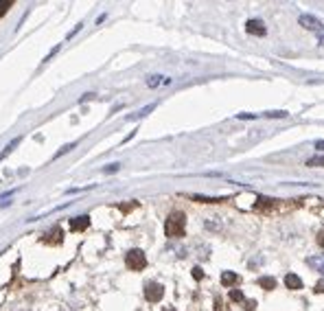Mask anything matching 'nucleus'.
Masks as SVG:
<instances>
[{"mask_svg":"<svg viewBox=\"0 0 324 311\" xmlns=\"http://www.w3.org/2000/svg\"><path fill=\"white\" fill-rule=\"evenodd\" d=\"M307 166H324V156H313L307 160Z\"/></svg>","mask_w":324,"mask_h":311,"instance_id":"nucleus-13","label":"nucleus"},{"mask_svg":"<svg viewBox=\"0 0 324 311\" xmlns=\"http://www.w3.org/2000/svg\"><path fill=\"white\" fill-rule=\"evenodd\" d=\"M265 116H269V119H287V112H283V110H274V112H267Z\"/></svg>","mask_w":324,"mask_h":311,"instance_id":"nucleus-14","label":"nucleus"},{"mask_svg":"<svg viewBox=\"0 0 324 311\" xmlns=\"http://www.w3.org/2000/svg\"><path fill=\"white\" fill-rule=\"evenodd\" d=\"M318 243H320V248H324V228L318 232Z\"/></svg>","mask_w":324,"mask_h":311,"instance_id":"nucleus-21","label":"nucleus"},{"mask_svg":"<svg viewBox=\"0 0 324 311\" xmlns=\"http://www.w3.org/2000/svg\"><path fill=\"white\" fill-rule=\"evenodd\" d=\"M125 265H127L129 270H134V272H141V270H145L147 265V256L142 250H129L127 256H125Z\"/></svg>","mask_w":324,"mask_h":311,"instance_id":"nucleus-2","label":"nucleus"},{"mask_svg":"<svg viewBox=\"0 0 324 311\" xmlns=\"http://www.w3.org/2000/svg\"><path fill=\"white\" fill-rule=\"evenodd\" d=\"M237 119H241V121H252V119H256V114H237Z\"/></svg>","mask_w":324,"mask_h":311,"instance_id":"nucleus-19","label":"nucleus"},{"mask_svg":"<svg viewBox=\"0 0 324 311\" xmlns=\"http://www.w3.org/2000/svg\"><path fill=\"white\" fill-rule=\"evenodd\" d=\"M316 149L320 151V154H324V141H316Z\"/></svg>","mask_w":324,"mask_h":311,"instance_id":"nucleus-23","label":"nucleus"},{"mask_svg":"<svg viewBox=\"0 0 324 311\" xmlns=\"http://www.w3.org/2000/svg\"><path fill=\"white\" fill-rule=\"evenodd\" d=\"M9 7H11V2H0V16H2V13H7Z\"/></svg>","mask_w":324,"mask_h":311,"instance_id":"nucleus-20","label":"nucleus"},{"mask_svg":"<svg viewBox=\"0 0 324 311\" xmlns=\"http://www.w3.org/2000/svg\"><path fill=\"white\" fill-rule=\"evenodd\" d=\"M193 276H195L197 281H200V278L204 276V274H202V270H200V268H195V270H193Z\"/></svg>","mask_w":324,"mask_h":311,"instance_id":"nucleus-24","label":"nucleus"},{"mask_svg":"<svg viewBox=\"0 0 324 311\" xmlns=\"http://www.w3.org/2000/svg\"><path fill=\"white\" fill-rule=\"evenodd\" d=\"M256 283H259V287H263V290H274V287H276V281H274L272 276H261Z\"/></svg>","mask_w":324,"mask_h":311,"instance_id":"nucleus-10","label":"nucleus"},{"mask_svg":"<svg viewBox=\"0 0 324 311\" xmlns=\"http://www.w3.org/2000/svg\"><path fill=\"white\" fill-rule=\"evenodd\" d=\"M90 226V217L88 215H79V217L70 219V230H85Z\"/></svg>","mask_w":324,"mask_h":311,"instance_id":"nucleus-6","label":"nucleus"},{"mask_svg":"<svg viewBox=\"0 0 324 311\" xmlns=\"http://www.w3.org/2000/svg\"><path fill=\"white\" fill-rule=\"evenodd\" d=\"M245 31H247V33H252V35H259V38H263V35L267 33V29H265V24L261 20H247Z\"/></svg>","mask_w":324,"mask_h":311,"instance_id":"nucleus-5","label":"nucleus"},{"mask_svg":"<svg viewBox=\"0 0 324 311\" xmlns=\"http://www.w3.org/2000/svg\"><path fill=\"white\" fill-rule=\"evenodd\" d=\"M239 283V274H235V272H223L222 274V285L223 287H232V285H237Z\"/></svg>","mask_w":324,"mask_h":311,"instance_id":"nucleus-8","label":"nucleus"},{"mask_svg":"<svg viewBox=\"0 0 324 311\" xmlns=\"http://www.w3.org/2000/svg\"><path fill=\"white\" fill-rule=\"evenodd\" d=\"M285 285L289 287V290H303V278H300L298 274H287Z\"/></svg>","mask_w":324,"mask_h":311,"instance_id":"nucleus-7","label":"nucleus"},{"mask_svg":"<svg viewBox=\"0 0 324 311\" xmlns=\"http://www.w3.org/2000/svg\"><path fill=\"white\" fill-rule=\"evenodd\" d=\"M307 263L311 265L313 270H318L320 274H324V252L320 256H311V259H307Z\"/></svg>","mask_w":324,"mask_h":311,"instance_id":"nucleus-9","label":"nucleus"},{"mask_svg":"<svg viewBox=\"0 0 324 311\" xmlns=\"http://www.w3.org/2000/svg\"><path fill=\"white\" fill-rule=\"evenodd\" d=\"M119 169H121V165H119V162H114V165L105 166V169H103V173H116Z\"/></svg>","mask_w":324,"mask_h":311,"instance_id":"nucleus-18","label":"nucleus"},{"mask_svg":"<svg viewBox=\"0 0 324 311\" xmlns=\"http://www.w3.org/2000/svg\"><path fill=\"white\" fill-rule=\"evenodd\" d=\"M162 296H164V287L160 283H147L145 285V298L149 303H158Z\"/></svg>","mask_w":324,"mask_h":311,"instance_id":"nucleus-3","label":"nucleus"},{"mask_svg":"<svg viewBox=\"0 0 324 311\" xmlns=\"http://www.w3.org/2000/svg\"><path fill=\"white\" fill-rule=\"evenodd\" d=\"M230 300H232V303H241V300H243V291L241 290H232L230 291Z\"/></svg>","mask_w":324,"mask_h":311,"instance_id":"nucleus-16","label":"nucleus"},{"mask_svg":"<svg viewBox=\"0 0 324 311\" xmlns=\"http://www.w3.org/2000/svg\"><path fill=\"white\" fill-rule=\"evenodd\" d=\"M18 145H20V138H13V141L9 143L7 147H4V151H2V154H0V160H2V158H7V156H9V154H11V151H13V149H16Z\"/></svg>","mask_w":324,"mask_h":311,"instance_id":"nucleus-12","label":"nucleus"},{"mask_svg":"<svg viewBox=\"0 0 324 311\" xmlns=\"http://www.w3.org/2000/svg\"><path fill=\"white\" fill-rule=\"evenodd\" d=\"M193 200H197V202H222V197H204V195H193Z\"/></svg>","mask_w":324,"mask_h":311,"instance_id":"nucleus-17","label":"nucleus"},{"mask_svg":"<svg viewBox=\"0 0 324 311\" xmlns=\"http://www.w3.org/2000/svg\"><path fill=\"white\" fill-rule=\"evenodd\" d=\"M184 228H186V215L175 210L166 217V224H164V232L166 237L175 239V237H184Z\"/></svg>","mask_w":324,"mask_h":311,"instance_id":"nucleus-1","label":"nucleus"},{"mask_svg":"<svg viewBox=\"0 0 324 311\" xmlns=\"http://www.w3.org/2000/svg\"><path fill=\"white\" fill-rule=\"evenodd\" d=\"M147 83H149V88H156V85H160V83H171V79L162 77V75H154L151 79H147Z\"/></svg>","mask_w":324,"mask_h":311,"instance_id":"nucleus-11","label":"nucleus"},{"mask_svg":"<svg viewBox=\"0 0 324 311\" xmlns=\"http://www.w3.org/2000/svg\"><path fill=\"white\" fill-rule=\"evenodd\" d=\"M298 22H300V24H303L307 31H313V33H322V31H324V24H322L320 20H318L316 16H307V13H303Z\"/></svg>","mask_w":324,"mask_h":311,"instance_id":"nucleus-4","label":"nucleus"},{"mask_svg":"<svg viewBox=\"0 0 324 311\" xmlns=\"http://www.w3.org/2000/svg\"><path fill=\"white\" fill-rule=\"evenodd\" d=\"M324 291V281H318V285H316V294H322Z\"/></svg>","mask_w":324,"mask_h":311,"instance_id":"nucleus-22","label":"nucleus"},{"mask_svg":"<svg viewBox=\"0 0 324 311\" xmlns=\"http://www.w3.org/2000/svg\"><path fill=\"white\" fill-rule=\"evenodd\" d=\"M154 107H156V105H149V107H142V110H141V112H138V114H132V116H127V119H129V121H132V119H141V116H147V114H149V112H151V110H154Z\"/></svg>","mask_w":324,"mask_h":311,"instance_id":"nucleus-15","label":"nucleus"}]
</instances>
